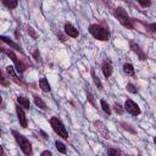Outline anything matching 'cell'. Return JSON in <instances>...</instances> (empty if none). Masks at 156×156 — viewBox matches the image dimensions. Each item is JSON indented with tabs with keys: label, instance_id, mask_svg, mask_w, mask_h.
Returning <instances> with one entry per match:
<instances>
[{
	"label": "cell",
	"instance_id": "cell-37",
	"mask_svg": "<svg viewBox=\"0 0 156 156\" xmlns=\"http://www.w3.org/2000/svg\"><path fill=\"white\" fill-rule=\"evenodd\" d=\"M1 104H2V96H1V94H0V106H1Z\"/></svg>",
	"mask_w": 156,
	"mask_h": 156
},
{
	"label": "cell",
	"instance_id": "cell-19",
	"mask_svg": "<svg viewBox=\"0 0 156 156\" xmlns=\"http://www.w3.org/2000/svg\"><path fill=\"white\" fill-rule=\"evenodd\" d=\"M34 104H35L39 108H41V110H46V104L41 100V98H39V96H37V95H34Z\"/></svg>",
	"mask_w": 156,
	"mask_h": 156
},
{
	"label": "cell",
	"instance_id": "cell-2",
	"mask_svg": "<svg viewBox=\"0 0 156 156\" xmlns=\"http://www.w3.org/2000/svg\"><path fill=\"white\" fill-rule=\"evenodd\" d=\"M89 33L98 40L106 41L110 39V30L106 27H102L101 24H90L89 26Z\"/></svg>",
	"mask_w": 156,
	"mask_h": 156
},
{
	"label": "cell",
	"instance_id": "cell-36",
	"mask_svg": "<svg viewBox=\"0 0 156 156\" xmlns=\"http://www.w3.org/2000/svg\"><path fill=\"white\" fill-rule=\"evenodd\" d=\"M102 1H104V2H105V4H107V5H108V4H110V0H102Z\"/></svg>",
	"mask_w": 156,
	"mask_h": 156
},
{
	"label": "cell",
	"instance_id": "cell-1",
	"mask_svg": "<svg viewBox=\"0 0 156 156\" xmlns=\"http://www.w3.org/2000/svg\"><path fill=\"white\" fill-rule=\"evenodd\" d=\"M113 16L118 20V22H119L123 27H126V28H128V29H134V20L128 16L127 11H126L123 7H117V9H115Z\"/></svg>",
	"mask_w": 156,
	"mask_h": 156
},
{
	"label": "cell",
	"instance_id": "cell-35",
	"mask_svg": "<svg viewBox=\"0 0 156 156\" xmlns=\"http://www.w3.org/2000/svg\"><path fill=\"white\" fill-rule=\"evenodd\" d=\"M5 154V151H4V149H2V146L0 145V156H2Z\"/></svg>",
	"mask_w": 156,
	"mask_h": 156
},
{
	"label": "cell",
	"instance_id": "cell-9",
	"mask_svg": "<svg viewBox=\"0 0 156 156\" xmlns=\"http://www.w3.org/2000/svg\"><path fill=\"white\" fill-rule=\"evenodd\" d=\"M129 45H130V49L138 55V57H139V60L140 61H145L146 60V54L140 49V46L135 43V41H133V40H129Z\"/></svg>",
	"mask_w": 156,
	"mask_h": 156
},
{
	"label": "cell",
	"instance_id": "cell-26",
	"mask_svg": "<svg viewBox=\"0 0 156 156\" xmlns=\"http://www.w3.org/2000/svg\"><path fill=\"white\" fill-rule=\"evenodd\" d=\"M136 1H138L139 5L143 6V7H149V6L151 5V0H136Z\"/></svg>",
	"mask_w": 156,
	"mask_h": 156
},
{
	"label": "cell",
	"instance_id": "cell-13",
	"mask_svg": "<svg viewBox=\"0 0 156 156\" xmlns=\"http://www.w3.org/2000/svg\"><path fill=\"white\" fill-rule=\"evenodd\" d=\"M0 40H2L4 43H6L9 46H11L12 49H15V50H17V51H21L22 52V48L17 44V43H15V41H12L10 38H7V37H5V35H0Z\"/></svg>",
	"mask_w": 156,
	"mask_h": 156
},
{
	"label": "cell",
	"instance_id": "cell-4",
	"mask_svg": "<svg viewBox=\"0 0 156 156\" xmlns=\"http://www.w3.org/2000/svg\"><path fill=\"white\" fill-rule=\"evenodd\" d=\"M49 123H50L51 128L54 129V132H55L58 136H61V138L65 139V140L68 139V132H67L65 124L62 123V121H61L58 117H55V116L51 117V118L49 119Z\"/></svg>",
	"mask_w": 156,
	"mask_h": 156
},
{
	"label": "cell",
	"instance_id": "cell-11",
	"mask_svg": "<svg viewBox=\"0 0 156 156\" xmlns=\"http://www.w3.org/2000/svg\"><path fill=\"white\" fill-rule=\"evenodd\" d=\"M101 71H102V74L108 78L111 74H112V65H111V61L110 60H104L102 61V65H101Z\"/></svg>",
	"mask_w": 156,
	"mask_h": 156
},
{
	"label": "cell",
	"instance_id": "cell-23",
	"mask_svg": "<svg viewBox=\"0 0 156 156\" xmlns=\"http://www.w3.org/2000/svg\"><path fill=\"white\" fill-rule=\"evenodd\" d=\"M26 28H27V33H28L33 39H37V38H38V34L35 33V30L33 29V27H30V26H26Z\"/></svg>",
	"mask_w": 156,
	"mask_h": 156
},
{
	"label": "cell",
	"instance_id": "cell-16",
	"mask_svg": "<svg viewBox=\"0 0 156 156\" xmlns=\"http://www.w3.org/2000/svg\"><path fill=\"white\" fill-rule=\"evenodd\" d=\"M90 73H91V78H93V80H94V84L96 85V88L99 89V90H102L104 88H102V83H101V80L99 79V77L96 76V73H95V69L94 68H91L90 69Z\"/></svg>",
	"mask_w": 156,
	"mask_h": 156
},
{
	"label": "cell",
	"instance_id": "cell-8",
	"mask_svg": "<svg viewBox=\"0 0 156 156\" xmlns=\"http://www.w3.org/2000/svg\"><path fill=\"white\" fill-rule=\"evenodd\" d=\"M16 113H17V118H18V122L21 124L22 128H27L28 126V122H27V117H26V113L23 111V107H21L20 105L16 106Z\"/></svg>",
	"mask_w": 156,
	"mask_h": 156
},
{
	"label": "cell",
	"instance_id": "cell-14",
	"mask_svg": "<svg viewBox=\"0 0 156 156\" xmlns=\"http://www.w3.org/2000/svg\"><path fill=\"white\" fill-rule=\"evenodd\" d=\"M17 102L20 104L21 107H23V108H26V110H29V107H30L29 99L26 98V96H23V95H18V96H17Z\"/></svg>",
	"mask_w": 156,
	"mask_h": 156
},
{
	"label": "cell",
	"instance_id": "cell-6",
	"mask_svg": "<svg viewBox=\"0 0 156 156\" xmlns=\"http://www.w3.org/2000/svg\"><path fill=\"white\" fill-rule=\"evenodd\" d=\"M124 110H126L128 113L133 115V116L140 115V108H139V106H138L133 100H130V99H127V100H126V102H124Z\"/></svg>",
	"mask_w": 156,
	"mask_h": 156
},
{
	"label": "cell",
	"instance_id": "cell-34",
	"mask_svg": "<svg viewBox=\"0 0 156 156\" xmlns=\"http://www.w3.org/2000/svg\"><path fill=\"white\" fill-rule=\"evenodd\" d=\"M155 28H156V24H155V23H152V24L149 26V30H150V32H155Z\"/></svg>",
	"mask_w": 156,
	"mask_h": 156
},
{
	"label": "cell",
	"instance_id": "cell-3",
	"mask_svg": "<svg viewBox=\"0 0 156 156\" xmlns=\"http://www.w3.org/2000/svg\"><path fill=\"white\" fill-rule=\"evenodd\" d=\"M12 135L15 136V140H16L17 144L20 145L22 152H23L24 155H27V156L32 155L33 151H32V144H30V141H29L24 135H22L20 132H17V130H12Z\"/></svg>",
	"mask_w": 156,
	"mask_h": 156
},
{
	"label": "cell",
	"instance_id": "cell-27",
	"mask_svg": "<svg viewBox=\"0 0 156 156\" xmlns=\"http://www.w3.org/2000/svg\"><path fill=\"white\" fill-rule=\"evenodd\" d=\"M107 155H122V151L117 149H107Z\"/></svg>",
	"mask_w": 156,
	"mask_h": 156
},
{
	"label": "cell",
	"instance_id": "cell-24",
	"mask_svg": "<svg viewBox=\"0 0 156 156\" xmlns=\"http://www.w3.org/2000/svg\"><path fill=\"white\" fill-rule=\"evenodd\" d=\"M126 88H127V90H128L129 93H132V94H136V93H138V89H136V88H135V85H134V84H132V83H128Z\"/></svg>",
	"mask_w": 156,
	"mask_h": 156
},
{
	"label": "cell",
	"instance_id": "cell-31",
	"mask_svg": "<svg viewBox=\"0 0 156 156\" xmlns=\"http://www.w3.org/2000/svg\"><path fill=\"white\" fill-rule=\"evenodd\" d=\"M39 133L41 134V136H43V139H44V140H48V139H49V136H48V134H46L45 132H43V130H39Z\"/></svg>",
	"mask_w": 156,
	"mask_h": 156
},
{
	"label": "cell",
	"instance_id": "cell-15",
	"mask_svg": "<svg viewBox=\"0 0 156 156\" xmlns=\"http://www.w3.org/2000/svg\"><path fill=\"white\" fill-rule=\"evenodd\" d=\"M39 87H40V89H41L43 91H45V93H49V91L51 90L50 84H49V82H48V79H46L45 77H43V78L39 79Z\"/></svg>",
	"mask_w": 156,
	"mask_h": 156
},
{
	"label": "cell",
	"instance_id": "cell-30",
	"mask_svg": "<svg viewBox=\"0 0 156 156\" xmlns=\"http://www.w3.org/2000/svg\"><path fill=\"white\" fill-rule=\"evenodd\" d=\"M121 124L123 126V128H124V129H128L129 132H132V133H135V132H134V130H133V129L130 128V126H129V124H126V123H123V122H122Z\"/></svg>",
	"mask_w": 156,
	"mask_h": 156
},
{
	"label": "cell",
	"instance_id": "cell-10",
	"mask_svg": "<svg viewBox=\"0 0 156 156\" xmlns=\"http://www.w3.org/2000/svg\"><path fill=\"white\" fill-rule=\"evenodd\" d=\"M65 33L68 35V37H72V38H77L78 35H79V32H78V29L73 26V24H71L69 22H66L65 23Z\"/></svg>",
	"mask_w": 156,
	"mask_h": 156
},
{
	"label": "cell",
	"instance_id": "cell-12",
	"mask_svg": "<svg viewBox=\"0 0 156 156\" xmlns=\"http://www.w3.org/2000/svg\"><path fill=\"white\" fill-rule=\"evenodd\" d=\"M6 72H7V74L10 76V78H11L16 84L22 85V87H24V85H26V84H24V83H23V82H22V80L16 76V72H15V69H13V67H12V66H7V67H6Z\"/></svg>",
	"mask_w": 156,
	"mask_h": 156
},
{
	"label": "cell",
	"instance_id": "cell-32",
	"mask_svg": "<svg viewBox=\"0 0 156 156\" xmlns=\"http://www.w3.org/2000/svg\"><path fill=\"white\" fill-rule=\"evenodd\" d=\"M57 37L60 38V40H61V41H65V40H66V37H65L62 33H60V32L57 33Z\"/></svg>",
	"mask_w": 156,
	"mask_h": 156
},
{
	"label": "cell",
	"instance_id": "cell-21",
	"mask_svg": "<svg viewBox=\"0 0 156 156\" xmlns=\"http://www.w3.org/2000/svg\"><path fill=\"white\" fill-rule=\"evenodd\" d=\"M55 146H56V149H57L58 152H61V154H66L67 150H66V145H65L63 143L56 140V141H55Z\"/></svg>",
	"mask_w": 156,
	"mask_h": 156
},
{
	"label": "cell",
	"instance_id": "cell-38",
	"mask_svg": "<svg viewBox=\"0 0 156 156\" xmlns=\"http://www.w3.org/2000/svg\"><path fill=\"white\" fill-rule=\"evenodd\" d=\"M0 135H1V129H0Z\"/></svg>",
	"mask_w": 156,
	"mask_h": 156
},
{
	"label": "cell",
	"instance_id": "cell-33",
	"mask_svg": "<svg viewBox=\"0 0 156 156\" xmlns=\"http://www.w3.org/2000/svg\"><path fill=\"white\" fill-rule=\"evenodd\" d=\"M52 154H51V151H49V150H45V151H43L41 152V156H51Z\"/></svg>",
	"mask_w": 156,
	"mask_h": 156
},
{
	"label": "cell",
	"instance_id": "cell-5",
	"mask_svg": "<svg viewBox=\"0 0 156 156\" xmlns=\"http://www.w3.org/2000/svg\"><path fill=\"white\" fill-rule=\"evenodd\" d=\"M0 51L4 52L5 55H7V56L13 61L15 67H16V71H17L18 73H23V72L26 71V65H24L21 60H18V57L16 56V54H15L12 50H10V49H5V48H0Z\"/></svg>",
	"mask_w": 156,
	"mask_h": 156
},
{
	"label": "cell",
	"instance_id": "cell-18",
	"mask_svg": "<svg viewBox=\"0 0 156 156\" xmlns=\"http://www.w3.org/2000/svg\"><path fill=\"white\" fill-rule=\"evenodd\" d=\"M1 2H2V5H4L5 7H7V9H10V10L16 9L17 5H18V0H1Z\"/></svg>",
	"mask_w": 156,
	"mask_h": 156
},
{
	"label": "cell",
	"instance_id": "cell-22",
	"mask_svg": "<svg viewBox=\"0 0 156 156\" xmlns=\"http://www.w3.org/2000/svg\"><path fill=\"white\" fill-rule=\"evenodd\" d=\"M0 85H2V87H9V85H10L9 79L5 77V74L2 73L1 69H0Z\"/></svg>",
	"mask_w": 156,
	"mask_h": 156
},
{
	"label": "cell",
	"instance_id": "cell-25",
	"mask_svg": "<svg viewBox=\"0 0 156 156\" xmlns=\"http://www.w3.org/2000/svg\"><path fill=\"white\" fill-rule=\"evenodd\" d=\"M113 108H115V111L118 113V115H122L123 113V111H124V108L118 104V102H115V105H113Z\"/></svg>",
	"mask_w": 156,
	"mask_h": 156
},
{
	"label": "cell",
	"instance_id": "cell-29",
	"mask_svg": "<svg viewBox=\"0 0 156 156\" xmlns=\"http://www.w3.org/2000/svg\"><path fill=\"white\" fill-rule=\"evenodd\" d=\"M87 95H88V100H89V101L91 102V105L96 106V105H95V101H94V96H93V95L90 94V91H88V90H87Z\"/></svg>",
	"mask_w": 156,
	"mask_h": 156
},
{
	"label": "cell",
	"instance_id": "cell-7",
	"mask_svg": "<svg viewBox=\"0 0 156 156\" xmlns=\"http://www.w3.org/2000/svg\"><path fill=\"white\" fill-rule=\"evenodd\" d=\"M94 127L96 129V132L104 138V139H108L110 138V133L107 130V127L101 122V121H95L94 122Z\"/></svg>",
	"mask_w": 156,
	"mask_h": 156
},
{
	"label": "cell",
	"instance_id": "cell-17",
	"mask_svg": "<svg viewBox=\"0 0 156 156\" xmlns=\"http://www.w3.org/2000/svg\"><path fill=\"white\" fill-rule=\"evenodd\" d=\"M123 72H124L127 76H129V77H133V76L135 74L133 65H132V63H128V62H126V63L123 65Z\"/></svg>",
	"mask_w": 156,
	"mask_h": 156
},
{
	"label": "cell",
	"instance_id": "cell-28",
	"mask_svg": "<svg viewBox=\"0 0 156 156\" xmlns=\"http://www.w3.org/2000/svg\"><path fill=\"white\" fill-rule=\"evenodd\" d=\"M32 56H33V58L37 61V62H40L41 60H40V54H39V50H34L33 51V54H32Z\"/></svg>",
	"mask_w": 156,
	"mask_h": 156
},
{
	"label": "cell",
	"instance_id": "cell-20",
	"mask_svg": "<svg viewBox=\"0 0 156 156\" xmlns=\"http://www.w3.org/2000/svg\"><path fill=\"white\" fill-rule=\"evenodd\" d=\"M100 105H101L102 111H104L106 115H108V116H110V115H111V107H110V105H108L105 100H102V99L100 100Z\"/></svg>",
	"mask_w": 156,
	"mask_h": 156
}]
</instances>
